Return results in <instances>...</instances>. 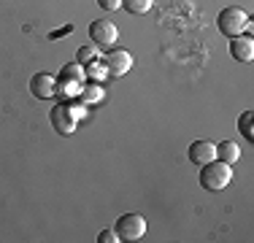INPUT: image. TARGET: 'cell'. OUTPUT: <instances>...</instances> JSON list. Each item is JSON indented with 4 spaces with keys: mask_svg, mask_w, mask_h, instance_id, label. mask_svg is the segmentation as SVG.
I'll return each instance as SVG.
<instances>
[{
    "mask_svg": "<svg viewBox=\"0 0 254 243\" xmlns=\"http://www.w3.org/2000/svg\"><path fill=\"white\" fill-rule=\"evenodd\" d=\"M200 186L205 192H222L225 186L233 181V165H227V162L222 160H211L200 165Z\"/></svg>",
    "mask_w": 254,
    "mask_h": 243,
    "instance_id": "1",
    "label": "cell"
},
{
    "mask_svg": "<svg viewBox=\"0 0 254 243\" xmlns=\"http://www.w3.org/2000/svg\"><path fill=\"white\" fill-rule=\"evenodd\" d=\"M216 27H219L222 35L235 38V35H244L246 30H252V19H249V14H246L244 8L227 5V8H222L219 16H216Z\"/></svg>",
    "mask_w": 254,
    "mask_h": 243,
    "instance_id": "2",
    "label": "cell"
},
{
    "mask_svg": "<svg viewBox=\"0 0 254 243\" xmlns=\"http://www.w3.org/2000/svg\"><path fill=\"white\" fill-rule=\"evenodd\" d=\"M114 233L119 235V241H141L146 235V219L141 214H122L114 224Z\"/></svg>",
    "mask_w": 254,
    "mask_h": 243,
    "instance_id": "3",
    "label": "cell"
},
{
    "mask_svg": "<svg viewBox=\"0 0 254 243\" xmlns=\"http://www.w3.org/2000/svg\"><path fill=\"white\" fill-rule=\"evenodd\" d=\"M89 41H92L98 49H114L117 46V41H119V30H117V24L114 22H108V19H95L92 24H89Z\"/></svg>",
    "mask_w": 254,
    "mask_h": 243,
    "instance_id": "4",
    "label": "cell"
},
{
    "mask_svg": "<svg viewBox=\"0 0 254 243\" xmlns=\"http://www.w3.org/2000/svg\"><path fill=\"white\" fill-rule=\"evenodd\" d=\"M49 122H52V127L60 132V135H70V132H76V117L70 114V106L68 103H57V106L49 111Z\"/></svg>",
    "mask_w": 254,
    "mask_h": 243,
    "instance_id": "5",
    "label": "cell"
},
{
    "mask_svg": "<svg viewBox=\"0 0 254 243\" xmlns=\"http://www.w3.org/2000/svg\"><path fill=\"white\" fill-rule=\"evenodd\" d=\"M132 54L130 52H125V49H108V54H106V60H103V65H106V70H108V76H125L127 70L132 68Z\"/></svg>",
    "mask_w": 254,
    "mask_h": 243,
    "instance_id": "6",
    "label": "cell"
},
{
    "mask_svg": "<svg viewBox=\"0 0 254 243\" xmlns=\"http://www.w3.org/2000/svg\"><path fill=\"white\" fill-rule=\"evenodd\" d=\"M30 92H33V97H38V100H52L57 95V78L49 76V73H35L30 78Z\"/></svg>",
    "mask_w": 254,
    "mask_h": 243,
    "instance_id": "7",
    "label": "cell"
},
{
    "mask_svg": "<svg viewBox=\"0 0 254 243\" xmlns=\"http://www.w3.org/2000/svg\"><path fill=\"white\" fill-rule=\"evenodd\" d=\"M230 57L238 60V62H252L254 60L252 35H235V38H230Z\"/></svg>",
    "mask_w": 254,
    "mask_h": 243,
    "instance_id": "8",
    "label": "cell"
},
{
    "mask_svg": "<svg viewBox=\"0 0 254 243\" xmlns=\"http://www.w3.org/2000/svg\"><path fill=\"white\" fill-rule=\"evenodd\" d=\"M190 160L195 165H205V162L216 160V143L211 141H195L190 146Z\"/></svg>",
    "mask_w": 254,
    "mask_h": 243,
    "instance_id": "9",
    "label": "cell"
},
{
    "mask_svg": "<svg viewBox=\"0 0 254 243\" xmlns=\"http://www.w3.org/2000/svg\"><path fill=\"white\" fill-rule=\"evenodd\" d=\"M103 97H106V89H103V84H98V81H84L78 100L87 103V106H92V103H100Z\"/></svg>",
    "mask_w": 254,
    "mask_h": 243,
    "instance_id": "10",
    "label": "cell"
},
{
    "mask_svg": "<svg viewBox=\"0 0 254 243\" xmlns=\"http://www.w3.org/2000/svg\"><path fill=\"white\" fill-rule=\"evenodd\" d=\"M216 160L227 162V165H235V162L241 160V149H238V143H233V141H222V143H216Z\"/></svg>",
    "mask_w": 254,
    "mask_h": 243,
    "instance_id": "11",
    "label": "cell"
},
{
    "mask_svg": "<svg viewBox=\"0 0 254 243\" xmlns=\"http://www.w3.org/2000/svg\"><path fill=\"white\" fill-rule=\"evenodd\" d=\"M57 81H78V84H84V81H87V76H84V65H78V62L63 65V68H60Z\"/></svg>",
    "mask_w": 254,
    "mask_h": 243,
    "instance_id": "12",
    "label": "cell"
},
{
    "mask_svg": "<svg viewBox=\"0 0 254 243\" xmlns=\"http://www.w3.org/2000/svg\"><path fill=\"white\" fill-rule=\"evenodd\" d=\"M84 76H87V81H98V84H103V78L108 76V70H106V65H103V62L92 60V62L84 65Z\"/></svg>",
    "mask_w": 254,
    "mask_h": 243,
    "instance_id": "13",
    "label": "cell"
},
{
    "mask_svg": "<svg viewBox=\"0 0 254 243\" xmlns=\"http://www.w3.org/2000/svg\"><path fill=\"white\" fill-rule=\"evenodd\" d=\"M81 87L84 84H78V81H57V95L63 100H76L81 95Z\"/></svg>",
    "mask_w": 254,
    "mask_h": 243,
    "instance_id": "14",
    "label": "cell"
},
{
    "mask_svg": "<svg viewBox=\"0 0 254 243\" xmlns=\"http://www.w3.org/2000/svg\"><path fill=\"white\" fill-rule=\"evenodd\" d=\"M154 0H122V8L127 14H146V11H152Z\"/></svg>",
    "mask_w": 254,
    "mask_h": 243,
    "instance_id": "15",
    "label": "cell"
},
{
    "mask_svg": "<svg viewBox=\"0 0 254 243\" xmlns=\"http://www.w3.org/2000/svg\"><path fill=\"white\" fill-rule=\"evenodd\" d=\"M252 117H254V111H252V108H246V111H244V114H241V117H238V130H241V135H244L246 141H254Z\"/></svg>",
    "mask_w": 254,
    "mask_h": 243,
    "instance_id": "16",
    "label": "cell"
},
{
    "mask_svg": "<svg viewBox=\"0 0 254 243\" xmlns=\"http://www.w3.org/2000/svg\"><path fill=\"white\" fill-rule=\"evenodd\" d=\"M98 52H100V49L95 46V44H87V46H81V49H78V54H76V62H78V65H87V62H92V60H98Z\"/></svg>",
    "mask_w": 254,
    "mask_h": 243,
    "instance_id": "17",
    "label": "cell"
},
{
    "mask_svg": "<svg viewBox=\"0 0 254 243\" xmlns=\"http://www.w3.org/2000/svg\"><path fill=\"white\" fill-rule=\"evenodd\" d=\"M98 243H119V235L114 233V230H103L98 235Z\"/></svg>",
    "mask_w": 254,
    "mask_h": 243,
    "instance_id": "18",
    "label": "cell"
},
{
    "mask_svg": "<svg viewBox=\"0 0 254 243\" xmlns=\"http://www.w3.org/2000/svg\"><path fill=\"white\" fill-rule=\"evenodd\" d=\"M98 5L103 11H117V8H122V0H98Z\"/></svg>",
    "mask_w": 254,
    "mask_h": 243,
    "instance_id": "19",
    "label": "cell"
}]
</instances>
